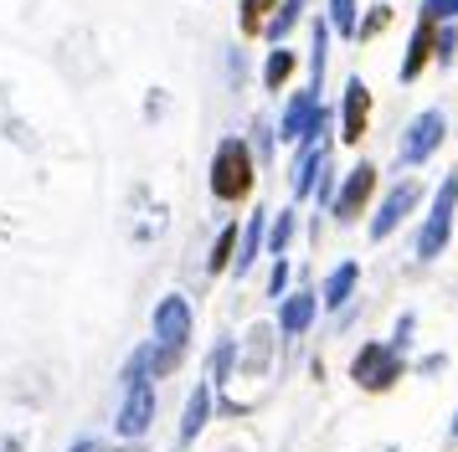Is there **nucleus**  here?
Here are the masks:
<instances>
[{"mask_svg": "<svg viewBox=\"0 0 458 452\" xmlns=\"http://www.w3.org/2000/svg\"><path fill=\"white\" fill-rule=\"evenodd\" d=\"M119 390H124V401H119V416H114V431L119 437H145L149 422H155V381L145 375V360H140V349L124 360V375H119Z\"/></svg>", "mask_w": 458, "mask_h": 452, "instance_id": "1", "label": "nucleus"}, {"mask_svg": "<svg viewBox=\"0 0 458 452\" xmlns=\"http://www.w3.org/2000/svg\"><path fill=\"white\" fill-rule=\"evenodd\" d=\"M252 190V149L237 134L216 144V160H211V196L216 201H248Z\"/></svg>", "mask_w": 458, "mask_h": 452, "instance_id": "2", "label": "nucleus"}, {"mask_svg": "<svg viewBox=\"0 0 458 452\" xmlns=\"http://www.w3.org/2000/svg\"><path fill=\"white\" fill-rule=\"evenodd\" d=\"M454 211H458V175H448V180L437 185L433 211H428L422 231H417V263L443 257V247H448V237H454Z\"/></svg>", "mask_w": 458, "mask_h": 452, "instance_id": "3", "label": "nucleus"}, {"mask_svg": "<svg viewBox=\"0 0 458 452\" xmlns=\"http://www.w3.org/2000/svg\"><path fill=\"white\" fill-rule=\"evenodd\" d=\"M351 375H355V386H360V390H392L396 381L407 375V360H402V355H396L392 345L371 339V345H360V349H355Z\"/></svg>", "mask_w": 458, "mask_h": 452, "instance_id": "4", "label": "nucleus"}, {"mask_svg": "<svg viewBox=\"0 0 458 452\" xmlns=\"http://www.w3.org/2000/svg\"><path fill=\"white\" fill-rule=\"evenodd\" d=\"M443 134H448V113H443V108H422V113L402 129L396 160H402V164H422L437 144H443Z\"/></svg>", "mask_w": 458, "mask_h": 452, "instance_id": "5", "label": "nucleus"}, {"mask_svg": "<svg viewBox=\"0 0 458 452\" xmlns=\"http://www.w3.org/2000/svg\"><path fill=\"white\" fill-rule=\"evenodd\" d=\"M149 329H155V339H149V345H165V349H181V355H186V349H191V304L181 298V293L160 298Z\"/></svg>", "mask_w": 458, "mask_h": 452, "instance_id": "6", "label": "nucleus"}, {"mask_svg": "<svg viewBox=\"0 0 458 452\" xmlns=\"http://www.w3.org/2000/svg\"><path fill=\"white\" fill-rule=\"evenodd\" d=\"M417 201H422V185H417V180L392 185V190H386V201H381V211L371 216V242H386L396 226L412 216V205H417Z\"/></svg>", "mask_w": 458, "mask_h": 452, "instance_id": "7", "label": "nucleus"}, {"mask_svg": "<svg viewBox=\"0 0 458 452\" xmlns=\"http://www.w3.org/2000/svg\"><path fill=\"white\" fill-rule=\"evenodd\" d=\"M371 190H376V164H355L351 175H345V185L335 190V201H330V211H335V222H345L351 226L360 211H366V201H371Z\"/></svg>", "mask_w": 458, "mask_h": 452, "instance_id": "8", "label": "nucleus"}, {"mask_svg": "<svg viewBox=\"0 0 458 452\" xmlns=\"http://www.w3.org/2000/svg\"><path fill=\"white\" fill-rule=\"evenodd\" d=\"M366 113H371V93H366V82L351 78L345 82V108H340V139L345 144H360L366 134Z\"/></svg>", "mask_w": 458, "mask_h": 452, "instance_id": "9", "label": "nucleus"}, {"mask_svg": "<svg viewBox=\"0 0 458 452\" xmlns=\"http://www.w3.org/2000/svg\"><path fill=\"white\" fill-rule=\"evenodd\" d=\"M211 381H196V390L186 396V416H181V437H175V448H191L196 437H201V427L211 422Z\"/></svg>", "mask_w": 458, "mask_h": 452, "instance_id": "10", "label": "nucleus"}, {"mask_svg": "<svg viewBox=\"0 0 458 452\" xmlns=\"http://www.w3.org/2000/svg\"><path fill=\"white\" fill-rule=\"evenodd\" d=\"M314 308H319V298H314V293H289V298H284V308H278V334H284V339H299V334L310 329Z\"/></svg>", "mask_w": 458, "mask_h": 452, "instance_id": "11", "label": "nucleus"}, {"mask_svg": "<svg viewBox=\"0 0 458 452\" xmlns=\"http://www.w3.org/2000/svg\"><path fill=\"white\" fill-rule=\"evenodd\" d=\"M263 231H268V216H263V211H252L248 216V226H242V237H237V278H248L252 272V263H258V257H263Z\"/></svg>", "mask_w": 458, "mask_h": 452, "instance_id": "12", "label": "nucleus"}, {"mask_svg": "<svg viewBox=\"0 0 458 452\" xmlns=\"http://www.w3.org/2000/svg\"><path fill=\"white\" fill-rule=\"evenodd\" d=\"M314 108H319V98L304 88V93H299V98L284 108V119H278V139H284V144H299V139H304V129H310Z\"/></svg>", "mask_w": 458, "mask_h": 452, "instance_id": "13", "label": "nucleus"}, {"mask_svg": "<svg viewBox=\"0 0 458 452\" xmlns=\"http://www.w3.org/2000/svg\"><path fill=\"white\" fill-rule=\"evenodd\" d=\"M355 278H360V263H335L330 267V278H325V308H345L351 304V293H355Z\"/></svg>", "mask_w": 458, "mask_h": 452, "instance_id": "14", "label": "nucleus"}, {"mask_svg": "<svg viewBox=\"0 0 458 452\" xmlns=\"http://www.w3.org/2000/svg\"><path fill=\"white\" fill-rule=\"evenodd\" d=\"M433 21H417V31H412V46H407V57H402V78L412 82L417 72H422V62L433 57Z\"/></svg>", "mask_w": 458, "mask_h": 452, "instance_id": "15", "label": "nucleus"}, {"mask_svg": "<svg viewBox=\"0 0 458 452\" xmlns=\"http://www.w3.org/2000/svg\"><path fill=\"white\" fill-rule=\"evenodd\" d=\"M304 5H310V0H278V5H273V21L263 26V37H268L273 46H284V37L293 31V21L304 16Z\"/></svg>", "mask_w": 458, "mask_h": 452, "instance_id": "16", "label": "nucleus"}, {"mask_svg": "<svg viewBox=\"0 0 458 452\" xmlns=\"http://www.w3.org/2000/svg\"><path fill=\"white\" fill-rule=\"evenodd\" d=\"M293 222H299V211H293V205H284V211H278V222H268L263 242H268L273 257H284V252H289V242H293Z\"/></svg>", "mask_w": 458, "mask_h": 452, "instance_id": "17", "label": "nucleus"}, {"mask_svg": "<svg viewBox=\"0 0 458 452\" xmlns=\"http://www.w3.org/2000/svg\"><path fill=\"white\" fill-rule=\"evenodd\" d=\"M325 52H330V26L314 21V52H310V93L319 98V82H325Z\"/></svg>", "mask_w": 458, "mask_h": 452, "instance_id": "18", "label": "nucleus"}, {"mask_svg": "<svg viewBox=\"0 0 458 452\" xmlns=\"http://www.w3.org/2000/svg\"><path fill=\"white\" fill-rule=\"evenodd\" d=\"M289 72H293V52H289V46H273L268 62H263V82H268L273 93H278V88L289 82Z\"/></svg>", "mask_w": 458, "mask_h": 452, "instance_id": "19", "label": "nucleus"}, {"mask_svg": "<svg viewBox=\"0 0 458 452\" xmlns=\"http://www.w3.org/2000/svg\"><path fill=\"white\" fill-rule=\"evenodd\" d=\"M232 252H237V226H222V237H216V247H211L207 267H211V272H227V267H232Z\"/></svg>", "mask_w": 458, "mask_h": 452, "instance_id": "20", "label": "nucleus"}, {"mask_svg": "<svg viewBox=\"0 0 458 452\" xmlns=\"http://www.w3.org/2000/svg\"><path fill=\"white\" fill-rule=\"evenodd\" d=\"M330 26L340 37H355V0H330Z\"/></svg>", "mask_w": 458, "mask_h": 452, "instance_id": "21", "label": "nucleus"}, {"mask_svg": "<svg viewBox=\"0 0 458 452\" xmlns=\"http://www.w3.org/2000/svg\"><path fill=\"white\" fill-rule=\"evenodd\" d=\"M454 46H458V31H454V26H443V31H433V57L443 62V67L454 62Z\"/></svg>", "mask_w": 458, "mask_h": 452, "instance_id": "22", "label": "nucleus"}, {"mask_svg": "<svg viewBox=\"0 0 458 452\" xmlns=\"http://www.w3.org/2000/svg\"><path fill=\"white\" fill-rule=\"evenodd\" d=\"M412 324H417V314H402V319H396L392 339H386V345H392L396 355H407V345H412Z\"/></svg>", "mask_w": 458, "mask_h": 452, "instance_id": "23", "label": "nucleus"}, {"mask_svg": "<svg viewBox=\"0 0 458 452\" xmlns=\"http://www.w3.org/2000/svg\"><path fill=\"white\" fill-rule=\"evenodd\" d=\"M458 16V0H422V21H454Z\"/></svg>", "mask_w": 458, "mask_h": 452, "instance_id": "24", "label": "nucleus"}, {"mask_svg": "<svg viewBox=\"0 0 458 452\" xmlns=\"http://www.w3.org/2000/svg\"><path fill=\"white\" fill-rule=\"evenodd\" d=\"M284 288H289V263H284V257H273V272H268V298H284Z\"/></svg>", "mask_w": 458, "mask_h": 452, "instance_id": "25", "label": "nucleus"}, {"mask_svg": "<svg viewBox=\"0 0 458 452\" xmlns=\"http://www.w3.org/2000/svg\"><path fill=\"white\" fill-rule=\"evenodd\" d=\"M268 5H278V0H242V26L248 31H258V21H263V11Z\"/></svg>", "mask_w": 458, "mask_h": 452, "instance_id": "26", "label": "nucleus"}, {"mask_svg": "<svg viewBox=\"0 0 458 452\" xmlns=\"http://www.w3.org/2000/svg\"><path fill=\"white\" fill-rule=\"evenodd\" d=\"M381 26H386V5H376L371 21H366V26H355V37H371V31H381Z\"/></svg>", "mask_w": 458, "mask_h": 452, "instance_id": "27", "label": "nucleus"}, {"mask_svg": "<svg viewBox=\"0 0 458 452\" xmlns=\"http://www.w3.org/2000/svg\"><path fill=\"white\" fill-rule=\"evenodd\" d=\"M0 452H26L21 437H0Z\"/></svg>", "mask_w": 458, "mask_h": 452, "instance_id": "28", "label": "nucleus"}, {"mask_svg": "<svg viewBox=\"0 0 458 452\" xmlns=\"http://www.w3.org/2000/svg\"><path fill=\"white\" fill-rule=\"evenodd\" d=\"M67 452H104V448H98L93 437H83V442H72V448H67Z\"/></svg>", "mask_w": 458, "mask_h": 452, "instance_id": "29", "label": "nucleus"}, {"mask_svg": "<svg viewBox=\"0 0 458 452\" xmlns=\"http://www.w3.org/2000/svg\"><path fill=\"white\" fill-rule=\"evenodd\" d=\"M454 442H458V416H454Z\"/></svg>", "mask_w": 458, "mask_h": 452, "instance_id": "30", "label": "nucleus"}]
</instances>
